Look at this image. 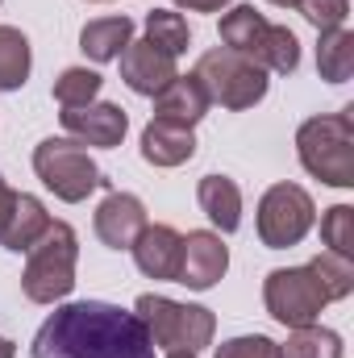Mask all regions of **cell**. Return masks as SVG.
<instances>
[{
    "label": "cell",
    "mask_w": 354,
    "mask_h": 358,
    "mask_svg": "<svg viewBox=\"0 0 354 358\" xmlns=\"http://www.w3.org/2000/svg\"><path fill=\"white\" fill-rule=\"evenodd\" d=\"M176 76H179L176 55H167L150 38H138V42H129L121 50V80H125V88L138 92V96H159Z\"/></svg>",
    "instance_id": "10"
},
{
    "label": "cell",
    "mask_w": 354,
    "mask_h": 358,
    "mask_svg": "<svg viewBox=\"0 0 354 358\" xmlns=\"http://www.w3.org/2000/svg\"><path fill=\"white\" fill-rule=\"evenodd\" d=\"M296 8H300V17H304L317 34L342 29L346 17H351V0H296Z\"/></svg>",
    "instance_id": "28"
},
{
    "label": "cell",
    "mask_w": 354,
    "mask_h": 358,
    "mask_svg": "<svg viewBox=\"0 0 354 358\" xmlns=\"http://www.w3.org/2000/svg\"><path fill=\"white\" fill-rule=\"evenodd\" d=\"M267 21L255 4H234L225 17H221V42L225 50L234 55H246L250 63H259V50H263V38H267Z\"/></svg>",
    "instance_id": "18"
},
{
    "label": "cell",
    "mask_w": 354,
    "mask_h": 358,
    "mask_svg": "<svg viewBox=\"0 0 354 358\" xmlns=\"http://www.w3.org/2000/svg\"><path fill=\"white\" fill-rule=\"evenodd\" d=\"M146 38L155 42V46H163L167 55H183L187 46H192V29H187V21L171 13V8H150L146 13Z\"/></svg>",
    "instance_id": "25"
},
{
    "label": "cell",
    "mask_w": 354,
    "mask_h": 358,
    "mask_svg": "<svg viewBox=\"0 0 354 358\" xmlns=\"http://www.w3.org/2000/svg\"><path fill=\"white\" fill-rule=\"evenodd\" d=\"M34 358H155V342L138 313L108 300L59 304L34 334Z\"/></svg>",
    "instance_id": "1"
},
{
    "label": "cell",
    "mask_w": 354,
    "mask_h": 358,
    "mask_svg": "<svg viewBox=\"0 0 354 358\" xmlns=\"http://www.w3.org/2000/svg\"><path fill=\"white\" fill-rule=\"evenodd\" d=\"M100 71H92V67H67L59 80H55V100L63 104V108H80V104H92L96 96H100Z\"/></svg>",
    "instance_id": "26"
},
{
    "label": "cell",
    "mask_w": 354,
    "mask_h": 358,
    "mask_svg": "<svg viewBox=\"0 0 354 358\" xmlns=\"http://www.w3.org/2000/svg\"><path fill=\"white\" fill-rule=\"evenodd\" d=\"M259 67L275 76H292L300 67V42L288 25H267L263 50H259Z\"/></svg>",
    "instance_id": "24"
},
{
    "label": "cell",
    "mask_w": 354,
    "mask_h": 358,
    "mask_svg": "<svg viewBox=\"0 0 354 358\" xmlns=\"http://www.w3.org/2000/svg\"><path fill=\"white\" fill-rule=\"evenodd\" d=\"M76 263H80V238L67 221H50L46 234L25 250L21 292L34 304H59L76 287Z\"/></svg>",
    "instance_id": "3"
},
{
    "label": "cell",
    "mask_w": 354,
    "mask_h": 358,
    "mask_svg": "<svg viewBox=\"0 0 354 358\" xmlns=\"http://www.w3.org/2000/svg\"><path fill=\"white\" fill-rule=\"evenodd\" d=\"M176 8H187V13H221L225 4H234V0H171Z\"/></svg>",
    "instance_id": "30"
},
{
    "label": "cell",
    "mask_w": 354,
    "mask_h": 358,
    "mask_svg": "<svg viewBox=\"0 0 354 358\" xmlns=\"http://www.w3.org/2000/svg\"><path fill=\"white\" fill-rule=\"evenodd\" d=\"M217 358H279V342H271L267 334H242L217 346Z\"/></svg>",
    "instance_id": "29"
},
{
    "label": "cell",
    "mask_w": 354,
    "mask_h": 358,
    "mask_svg": "<svg viewBox=\"0 0 354 358\" xmlns=\"http://www.w3.org/2000/svg\"><path fill=\"white\" fill-rule=\"evenodd\" d=\"M134 250V263L146 279H171L179 275V255H183V234L171 225H146L138 234V242L129 246Z\"/></svg>",
    "instance_id": "13"
},
{
    "label": "cell",
    "mask_w": 354,
    "mask_h": 358,
    "mask_svg": "<svg viewBox=\"0 0 354 358\" xmlns=\"http://www.w3.org/2000/svg\"><path fill=\"white\" fill-rule=\"evenodd\" d=\"M0 358H17V342H8V338H0Z\"/></svg>",
    "instance_id": "32"
},
{
    "label": "cell",
    "mask_w": 354,
    "mask_h": 358,
    "mask_svg": "<svg viewBox=\"0 0 354 358\" xmlns=\"http://www.w3.org/2000/svg\"><path fill=\"white\" fill-rule=\"evenodd\" d=\"M317 221V204L313 196L300 187V183H271L259 200V242L267 250H288V246H300L309 238Z\"/></svg>",
    "instance_id": "7"
},
{
    "label": "cell",
    "mask_w": 354,
    "mask_h": 358,
    "mask_svg": "<svg viewBox=\"0 0 354 358\" xmlns=\"http://www.w3.org/2000/svg\"><path fill=\"white\" fill-rule=\"evenodd\" d=\"M46 225H50L46 204H42L38 196H29V192H17L13 213H8V221H4V229H0V246L13 250V255H25V250L46 234Z\"/></svg>",
    "instance_id": "16"
},
{
    "label": "cell",
    "mask_w": 354,
    "mask_h": 358,
    "mask_svg": "<svg viewBox=\"0 0 354 358\" xmlns=\"http://www.w3.org/2000/svg\"><path fill=\"white\" fill-rule=\"evenodd\" d=\"M196 155V134L176 121H150L142 129V159L150 167H183Z\"/></svg>",
    "instance_id": "14"
},
{
    "label": "cell",
    "mask_w": 354,
    "mask_h": 358,
    "mask_svg": "<svg viewBox=\"0 0 354 358\" xmlns=\"http://www.w3.org/2000/svg\"><path fill=\"white\" fill-rule=\"evenodd\" d=\"M59 121H63V129H67L71 142H80V146H100V150L121 146V138H125V129H129L125 108L113 104V100H92V104H80V108H63Z\"/></svg>",
    "instance_id": "9"
},
{
    "label": "cell",
    "mask_w": 354,
    "mask_h": 358,
    "mask_svg": "<svg viewBox=\"0 0 354 358\" xmlns=\"http://www.w3.org/2000/svg\"><path fill=\"white\" fill-rule=\"evenodd\" d=\"M34 55H29V38L13 25H0V92H17L29 80Z\"/></svg>",
    "instance_id": "21"
},
{
    "label": "cell",
    "mask_w": 354,
    "mask_h": 358,
    "mask_svg": "<svg viewBox=\"0 0 354 358\" xmlns=\"http://www.w3.org/2000/svg\"><path fill=\"white\" fill-rule=\"evenodd\" d=\"M263 304L279 325L304 329V325H317V317L325 308V296L313 283L309 267H279L263 279Z\"/></svg>",
    "instance_id": "8"
},
{
    "label": "cell",
    "mask_w": 354,
    "mask_h": 358,
    "mask_svg": "<svg viewBox=\"0 0 354 358\" xmlns=\"http://www.w3.org/2000/svg\"><path fill=\"white\" fill-rule=\"evenodd\" d=\"M321 242H325L334 255L354 259V208L351 204L325 208V217H321Z\"/></svg>",
    "instance_id": "27"
},
{
    "label": "cell",
    "mask_w": 354,
    "mask_h": 358,
    "mask_svg": "<svg viewBox=\"0 0 354 358\" xmlns=\"http://www.w3.org/2000/svg\"><path fill=\"white\" fill-rule=\"evenodd\" d=\"M192 76L208 92V104H221V108H234V113L255 108L271 88V80H267V71L259 63H250L246 55H234L225 46L204 50Z\"/></svg>",
    "instance_id": "5"
},
{
    "label": "cell",
    "mask_w": 354,
    "mask_h": 358,
    "mask_svg": "<svg viewBox=\"0 0 354 358\" xmlns=\"http://www.w3.org/2000/svg\"><path fill=\"white\" fill-rule=\"evenodd\" d=\"M34 171L67 204H80V200H88L96 187H108V179L100 176L96 159L80 142H71V138H46V142H38L34 146Z\"/></svg>",
    "instance_id": "6"
},
{
    "label": "cell",
    "mask_w": 354,
    "mask_h": 358,
    "mask_svg": "<svg viewBox=\"0 0 354 358\" xmlns=\"http://www.w3.org/2000/svg\"><path fill=\"white\" fill-rule=\"evenodd\" d=\"M300 167L330 187H354V108L309 117L296 129Z\"/></svg>",
    "instance_id": "2"
},
{
    "label": "cell",
    "mask_w": 354,
    "mask_h": 358,
    "mask_svg": "<svg viewBox=\"0 0 354 358\" xmlns=\"http://www.w3.org/2000/svg\"><path fill=\"white\" fill-rule=\"evenodd\" d=\"M309 275H313V283L321 287L325 304H334V300H346V296L354 292V259H346V255L321 250V255L309 263Z\"/></svg>",
    "instance_id": "22"
},
{
    "label": "cell",
    "mask_w": 354,
    "mask_h": 358,
    "mask_svg": "<svg viewBox=\"0 0 354 358\" xmlns=\"http://www.w3.org/2000/svg\"><path fill=\"white\" fill-rule=\"evenodd\" d=\"M317 71L330 84H346L354 76V34L346 25L321 34V42H317Z\"/></svg>",
    "instance_id": "20"
},
{
    "label": "cell",
    "mask_w": 354,
    "mask_h": 358,
    "mask_svg": "<svg viewBox=\"0 0 354 358\" xmlns=\"http://www.w3.org/2000/svg\"><path fill=\"white\" fill-rule=\"evenodd\" d=\"M96 225V238L108 246V250H129L138 242V234L150 225L146 221V204L134 196V192H108L92 217Z\"/></svg>",
    "instance_id": "12"
},
{
    "label": "cell",
    "mask_w": 354,
    "mask_h": 358,
    "mask_svg": "<svg viewBox=\"0 0 354 358\" xmlns=\"http://www.w3.org/2000/svg\"><path fill=\"white\" fill-rule=\"evenodd\" d=\"M229 267V250L221 242V234L213 229H192L183 238V255H179V275L176 283L192 287V292H208Z\"/></svg>",
    "instance_id": "11"
},
{
    "label": "cell",
    "mask_w": 354,
    "mask_h": 358,
    "mask_svg": "<svg viewBox=\"0 0 354 358\" xmlns=\"http://www.w3.org/2000/svg\"><path fill=\"white\" fill-rule=\"evenodd\" d=\"M279 358H342V334L321 329V325L292 329L288 342L279 346Z\"/></svg>",
    "instance_id": "23"
},
{
    "label": "cell",
    "mask_w": 354,
    "mask_h": 358,
    "mask_svg": "<svg viewBox=\"0 0 354 358\" xmlns=\"http://www.w3.org/2000/svg\"><path fill=\"white\" fill-rule=\"evenodd\" d=\"M134 42V21L121 13V17H96L80 29V50L88 55L92 63H113L121 59V50Z\"/></svg>",
    "instance_id": "19"
},
{
    "label": "cell",
    "mask_w": 354,
    "mask_h": 358,
    "mask_svg": "<svg viewBox=\"0 0 354 358\" xmlns=\"http://www.w3.org/2000/svg\"><path fill=\"white\" fill-rule=\"evenodd\" d=\"M13 200H17V192L4 183V176H0V229H4V221H8V213H13Z\"/></svg>",
    "instance_id": "31"
},
{
    "label": "cell",
    "mask_w": 354,
    "mask_h": 358,
    "mask_svg": "<svg viewBox=\"0 0 354 358\" xmlns=\"http://www.w3.org/2000/svg\"><path fill=\"white\" fill-rule=\"evenodd\" d=\"M96 4H104V0H96Z\"/></svg>",
    "instance_id": "35"
},
{
    "label": "cell",
    "mask_w": 354,
    "mask_h": 358,
    "mask_svg": "<svg viewBox=\"0 0 354 358\" xmlns=\"http://www.w3.org/2000/svg\"><path fill=\"white\" fill-rule=\"evenodd\" d=\"M196 200L221 234H234L242 225V187L229 176H204L196 183Z\"/></svg>",
    "instance_id": "17"
},
{
    "label": "cell",
    "mask_w": 354,
    "mask_h": 358,
    "mask_svg": "<svg viewBox=\"0 0 354 358\" xmlns=\"http://www.w3.org/2000/svg\"><path fill=\"white\" fill-rule=\"evenodd\" d=\"M134 313L146 325L155 350H192V355H200L204 346H213L217 317L204 304H179L171 296L146 292V296H138Z\"/></svg>",
    "instance_id": "4"
},
{
    "label": "cell",
    "mask_w": 354,
    "mask_h": 358,
    "mask_svg": "<svg viewBox=\"0 0 354 358\" xmlns=\"http://www.w3.org/2000/svg\"><path fill=\"white\" fill-rule=\"evenodd\" d=\"M267 4H275V8H296V0H267Z\"/></svg>",
    "instance_id": "33"
},
{
    "label": "cell",
    "mask_w": 354,
    "mask_h": 358,
    "mask_svg": "<svg viewBox=\"0 0 354 358\" xmlns=\"http://www.w3.org/2000/svg\"><path fill=\"white\" fill-rule=\"evenodd\" d=\"M167 358H196L192 350H167Z\"/></svg>",
    "instance_id": "34"
},
{
    "label": "cell",
    "mask_w": 354,
    "mask_h": 358,
    "mask_svg": "<svg viewBox=\"0 0 354 358\" xmlns=\"http://www.w3.org/2000/svg\"><path fill=\"white\" fill-rule=\"evenodd\" d=\"M155 100V117L159 121H176V125H196L213 104H208V92L200 88V80L196 76H176L167 88L159 92V96H150Z\"/></svg>",
    "instance_id": "15"
}]
</instances>
